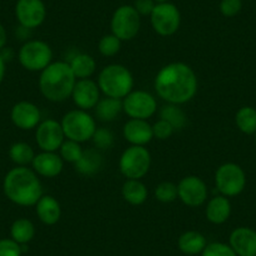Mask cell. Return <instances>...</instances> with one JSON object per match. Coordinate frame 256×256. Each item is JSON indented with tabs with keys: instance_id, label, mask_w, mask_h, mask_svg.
Listing matches in <instances>:
<instances>
[{
	"instance_id": "cell-36",
	"label": "cell",
	"mask_w": 256,
	"mask_h": 256,
	"mask_svg": "<svg viewBox=\"0 0 256 256\" xmlns=\"http://www.w3.org/2000/svg\"><path fill=\"white\" fill-rule=\"evenodd\" d=\"M152 130H154V138L161 140V141L168 140L174 132V128L172 127L168 122L161 120V118H160V120H157L154 126H152Z\"/></svg>"
},
{
	"instance_id": "cell-38",
	"label": "cell",
	"mask_w": 256,
	"mask_h": 256,
	"mask_svg": "<svg viewBox=\"0 0 256 256\" xmlns=\"http://www.w3.org/2000/svg\"><path fill=\"white\" fill-rule=\"evenodd\" d=\"M242 9V0H221L220 12L226 18L238 16Z\"/></svg>"
},
{
	"instance_id": "cell-41",
	"label": "cell",
	"mask_w": 256,
	"mask_h": 256,
	"mask_svg": "<svg viewBox=\"0 0 256 256\" xmlns=\"http://www.w3.org/2000/svg\"><path fill=\"white\" fill-rule=\"evenodd\" d=\"M6 72V59L2 56V54H0V84H2V82L4 80Z\"/></svg>"
},
{
	"instance_id": "cell-8",
	"label": "cell",
	"mask_w": 256,
	"mask_h": 256,
	"mask_svg": "<svg viewBox=\"0 0 256 256\" xmlns=\"http://www.w3.org/2000/svg\"><path fill=\"white\" fill-rule=\"evenodd\" d=\"M246 186V174L242 167L234 162L218 166L215 172V187L220 195L235 198L240 195Z\"/></svg>"
},
{
	"instance_id": "cell-13",
	"label": "cell",
	"mask_w": 256,
	"mask_h": 256,
	"mask_svg": "<svg viewBox=\"0 0 256 256\" xmlns=\"http://www.w3.org/2000/svg\"><path fill=\"white\" fill-rule=\"evenodd\" d=\"M66 141L60 122L48 118L42 120L36 128V142L42 151L56 152Z\"/></svg>"
},
{
	"instance_id": "cell-42",
	"label": "cell",
	"mask_w": 256,
	"mask_h": 256,
	"mask_svg": "<svg viewBox=\"0 0 256 256\" xmlns=\"http://www.w3.org/2000/svg\"><path fill=\"white\" fill-rule=\"evenodd\" d=\"M170 0H154V3L160 4V3H168Z\"/></svg>"
},
{
	"instance_id": "cell-39",
	"label": "cell",
	"mask_w": 256,
	"mask_h": 256,
	"mask_svg": "<svg viewBox=\"0 0 256 256\" xmlns=\"http://www.w3.org/2000/svg\"><path fill=\"white\" fill-rule=\"evenodd\" d=\"M156 3L154 0H136L134 8L136 9L140 16H151Z\"/></svg>"
},
{
	"instance_id": "cell-32",
	"label": "cell",
	"mask_w": 256,
	"mask_h": 256,
	"mask_svg": "<svg viewBox=\"0 0 256 256\" xmlns=\"http://www.w3.org/2000/svg\"><path fill=\"white\" fill-rule=\"evenodd\" d=\"M154 198L157 201L162 204H171L178 198V190H177V184L174 182L164 181L158 184L154 188Z\"/></svg>"
},
{
	"instance_id": "cell-2",
	"label": "cell",
	"mask_w": 256,
	"mask_h": 256,
	"mask_svg": "<svg viewBox=\"0 0 256 256\" xmlns=\"http://www.w3.org/2000/svg\"><path fill=\"white\" fill-rule=\"evenodd\" d=\"M3 190L9 201L18 206H36L43 196V186L33 168L16 166L4 177Z\"/></svg>"
},
{
	"instance_id": "cell-34",
	"label": "cell",
	"mask_w": 256,
	"mask_h": 256,
	"mask_svg": "<svg viewBox=\"0 0 256 256\" xmlns=\"http://www.w3.org/2000/svg\"><path fill=\"white\" fill-rule=\"evenodd\" d=\"M92 141L94 144V148L100 151L110 150L114 144V134L108 128H97L92 137Z\"/></svg>"
},
{
	"instance_id": "cell-35",
	"label": "cell",
	"mask_w": 256,
	"mask_h": 256,
	"mask_svg": "<svg viewBox=\"0 0 256 256\" xmlns=\"http://www.w3.org/2000/svg\"><path fill=\"white\" fill-rule=\"evenodd\" d=\"M201 256H238L228 244L225 242H210L206 245Z\"/></svg>"
},
{
	"instance_id": "cell-12",
	"label": "cell",
	"mask_w": 256,
	"mask_h": 256,
	"mask_svg": "<svg viewBox=\"0 0 256 256\" xmlns=\"http://www.w3.org/2000/svg\"><path fill=\"white\" fill-rule=\"evenodd\" d=\"M178 198L188 208H198L208 200V188L201 177L188 174L184 177L177 184Z\"/></svg>"
},
{
	"instance_id": "cell-37",
	"label": "cell",
	"mask_w": 256,
	"mask_h": 256,
	"mask_svg": "<svg viewBox=\"0 0 256 256\" xmlns=\"http://www.w3.org/2000/svg\"><path fill=\"white\" fill-rule=\"evenodd\" d=\"M22 245L13 238H2L0 240V256H22Z\"/></svg>"
},
{
	"instance_id": "cell-43",
	"label": "cell",
	"mask_w": 256,
	"mask_h": 256,
	"mask_svg": "<svg viewBox=\"0 0 256 256\" xmlns=\"http://www.w3.org/2000/svg\"><path fill=\"white\" fill-rule=\"evenodd\" d=\"M255 141H256V134H255Z\"/></svg>"
},
{
	"instance_id": "cell-25",
	"label": "cell",
	"mask_w": 256,
	"mask_h": 256,
	"mask_svg": "<svg viewBox=\"0 0 256 256\" xmlns=\"http://www.w3.org/2000/svg\"><path fill=\"white\" fill-rule=\"evenodd\" d=\"M123 112L122 100L104 97L100 98V102L94 107L96 117L102 122H112Z\"/></svg>"
},
{
	"instance_id": "cell-20",
	"label": "cell",
	"mask_w": 256,
	"mask_h": 256,
	"mask_svg": "<svg viewBox=\"0 0 256 256\" xmlns=\"http://www.w3.org/2000/svg\"><path fill=\"white\" fill-rule=\"evenodd\" d=\"M36 214L44 225L53 226L60 220V204L54 196L43 195L36 204Z\"/></svg>"
},
{
	"instance_id": "cell-17",
	"label": "cell",
	"mask_w": 256,
	"mask_h": 256,
	"mask_svg": "<svg viewBox=\"0 0 256 256\" xmlns=\"http://www.w3.org/2000/svg\"><path fill=\"white\" fill-rule=\"evenodd\" d=\"M123 137L131 146H146L154 137V130L147 120L130 118L123 126Z\"/></svg>"
},
{
	"instance_id": "cell-11",
	"label": "cell",
	"mask_w": 256,
	"mask_h": 256,
	"mask_svg": "<svg viewBox=\"0 0 256 256\" xmlns=\"http://www.w3.org/2000/svg\"><path fill=\"white\" fill-rule=\"evenodd\" d=\"M123 112L130 118L148 120L157 112V100L147 90H132L122 100Z\"/></svg>"
},
{
	"instance_id": "cell-31",
	"label": "cell",
	"mask_w": 256,
	"mask_h": 256,
	"mask_svg": "<svg viewBox=\"0 0 256 256\" xmlns=\"http://www.w3.org/2000/svg\"><path fill=\"white\" fill-rule=\"evenodd\" d=\"M58 151L59 156L62 157V160H63L64 162H68V164H77L83 154V148L82 146H80V144L67 138H66V141L62 144L60 148H59Z\"/></svg>"
},
{
	"instance_id": "cell-3",
	"label": "cell",
	"mask_w": 256,
	"mask_h": 256,
	"mask_svg": "<svg viewBox=\"0 0 256 256\" xmlns=\"http://www.w3.org/2000/svg\"><path fill=\"white\" fill-rule=\"evenodd\" d=\"M77 78L73 74L68 62H52L40 72L39 90L44 98L50 102L60 103L72 96Z\"/></svg>"
},
{
	"instance_id": "cell-1",
	"label": "cell",
	"mask_w": 256,
	"mask_h": 256,
	"mask_svg": "<svg viewBox=\"0 0 256 256\" xmlns=\"http://www.w3.org/2000/svg\"><path fill=\"white\" fill-rule=\"evenodd\" d=\"M198 80L195 70L184 62L166 64L154 78L157 96L166 103L184 104L198 93Z\"/></svg>"
},
{
	"instance_id": "cell-6",
	"label": "cell",
	"mask_w": 256,
	"mask_h": 256,
	"mask_svg": "<svg viewBox=\"0 0 256 256\" xmlns=\"http://www.w3.org/2000/svg\"><path fill=\"white\" fill-rule=\"evenodd\" d=\"M151 154L144 146H130L120 154L118 170L127 180H141L151 168Z\"/></svg>"
},
{
	"instance_id": "cell-22",
	"label": "cell",
	"mask_w": 256,
	"mask_h": 256,
	"mask_svg": "<svg viewBox=\"0 0 256 256\" xmlns=\"http://www.w3.org/2000/svg\"><path fill=\"white\" fill-rule=\"evenodd\" d=\"M104 160H103L102 151L97 148L83 150L82 157L74 164V168L78 174L83 176H94L98 172L102 171Z\"/></svg>"
},
{
	"instance_id": "cell-9",
	"label": "cell",
	"mask_w": 256,
	"mask_h": 256,
	"mask_svg": "<svg viewBox=\"0 0 256 256\" xmlns=\"http://www.w3.org/2000/svg\"><path fill=\"white\" fill-rule=\"evenodd\" d=\"M141 29V16L132 6H120L110 19V30L120 42L132 40Z\"/></svg>"
},
{
	"instance_id": "cell-5",
	"label": "cell",
	"mask_w": 256,
	"mask_h": 256,
	"mask_svg": "<svg viewBox=\"0 0 256 256\" xmlns=\"http://www.w3.org/2000/svg\"><path fill=\"white\" fill-rule=\"evenodd\" d=\"M60 124L66 138L72 140L78 144L92 140L97 130V123L93 116H90L88 110H80V108L66 113L62 118Z\"/></svg>"
},
{
	"instance_id": "cell-33",
	"label": "cell",
	"mask_w": 256,
	"mask_h": 256,
	"mask_svg": "<svg viewBox=\"0 0 256 256\" xmlns=\"http://www.w3.org/2000/svg\"><path fill=\"white\" fill-rule=\"evenodd\" d=\"M122 42L114 34H106L98 42V50L103 56H113L120 50Z\"/></svg>"
},
{
	"instance_id": "cell-18",
	"label": "cell",
	"mask_w": 256,
	"mask_h": 256,
	"mask_svg": "<svg viewBox=\"0 0 256 256\" xmlns=\"http://www.w3.org/2000/svg\"><path fill=\"white\" fill-rule=\"evenodd\" d=\"M64 161L56 152L42 151L34 156L32 167L38 176L53 178L59 176L63 171Z\"/></svg>"
},
{
	"instance_id": "cell-40",
	"label": "cell",
	"mask_w": 256,
	"mask_h": 256,
	"mask_svg": "<svg viewBox=\"0 0 256 256\" xmlns=\"http://www.w3.org/2000/svg\"><path fill=\"white\" fill-rule=\"evenodd\" d=\"M6 42H8V34H6V30L3 24L0 23V52L6 48Z\"/></svg>"
},
{
	"instance_id": "cell-14",
	"label": "cell",
	"mask_w": 256,
	"mask_h": 256,
	"mask_svg": "<svg viewBox=\"0 0 256 256\" xmlns=\"http://www.w3.org/2000/svg\"><path fill=\"white\" fill-rule=\"evenodd\" d=\"M16 16L20 26L36 29L44 23L46 8L43 0H18L16 4Z\"/></svg>"
},
{
	"instance_id": "cell-21",
	"label": "cell",
	"mask_w": 256,
	"mask_h": 256,
	"mask_svg": "<svg viewBox=\"0 0 256 256\" xmlns=\"http://www.w3.org/2000/svg\"><path fill=\"white\" fill-rule=\"evenodd\" d=\"M205 215L206 218L214 225H221L226 222L231 215V202L228 198L218 195L210 198L206 205Z\"/></svg>"
},
{
	"instance_id": "cell-16",
	"label": "cell",
	"mask_w": 256,
	"mask_h": 256,
	"mask_svg": "<svg viewBox=\"0 0 256 256\" xmlns=\"http://www.w3.org/2000/svg\"><path fill=\"white\" fill-rule=\"evenodd\" d=\"M70 97L80 110H94V107L100 100V90L97 83L90 78L77 80Z\"/></svg>"
},
{
	"instance_id": "cell-30",
	"label": "cell",
	"mask_w": 256,
	"mask_h": 256,
	"mask_svg": "<svg viewBox=\"0 0 256 256\" xmlns=\"http://www.w3.org/2000/svg\"><path fill=\"white\" fill-rule=\"evenodd\" d=\"M160 117H161V120L168 122L174 128V131L176 130H182L187 124L186 113L180 108L178 104L167 103L160 110Z\"/></svg>"
},
{
	"instance_id": "cell-24",
	"label": "cell",
	"mask_w": 256,
	"mask_h": 256,
	"mask_svg": "<svg viewBox=\"0 0 256 256\" xmlns=\"http://www.w3.org/2000/svg\"><path fill=\"white\" fill-rule=\"evenodd\" d=\"M122 196L130 205L140 206L146 202L148 190L141 180H126L122 186Z\"/></svg>"
},
{
	"instance_id": "cell-23",
	"label": "cell",
	"mask_w": 256,
	"mask_h": 256,
	"mask_svg": "<svg viewBox=\"0 0 256 256\" xmlns=\"http://www.w3.org/2000/svg\"><path fill=\"white\" fill-rule=\"evenodd\" d=\"M208 245V240L201 232L195 230H190L182 234L177 241L180 251L184 255H198L204 251V248Z\"/></svg>"
},
{
	"instance_id": "cell-29",
	"label": "cell",
	"mask_w": 256,
	"mask_h": 256,
	"mask_svg": "<svg viewBox=\"0 0 256 256\" xmlns=\"http://www.w3.org/2000/svg\"><path fill=\"white\" fill-rule=\"evenodd\" d=\"M34 150L30 144H26V142H16L9 148V158L12 162L16 164V166H28L33 162Z\"/></svg>"
},
{
	"instance_id": "cell-15",
	"label": "cell",
	"mask_w": 256,
	"mask_h": 256,
	"mask_svg": "<svg viewBox=\"0 0 256 256\" xmlns=\"http://www.w3.org/2000/svg\"><path fill=\"white\" fill-rule=\"evenodd\" d=\"M10 120L13 124L22 131H30L38 127L42 122V113L38 106L33 102L20 100L12 108Z\"/></svg>"
},
{
	"instance_id": "cell-10",
	"label": "cell",
	"mask_w": 256,
	"mask_h": 256,
	"mask_svg": "<svg viewBox=\"0 0 256 256\" xmlns=\"http://www.w3.org/2000/svg\"><path fill=\"white\" fill-rule=\"evenodd\" d=\"M150 18L154 30L161 36H174L181 26V13L178 8L170 2L156 4Z\"/></svg>"
},
{
	"instance_id": "cell-26",
	"label": "cell",
	"mask_w": 256,
	"mask_h": 256,
	"mask_svg": "<svg viewBox=\"0 0 256 256\" xmlns=\"http://www.w3.org/2000/svg\"><path fill=\"white\" fill-rule=\"evenodd\" d=\"M68 63H70V70H72L73 74L77 80L90 78L93 73L96 72V68H97L94 58L87 53H78Z\"/></svg>"
},
{
	"instance_id": "cell-7",
	"label": "cell",
	"mask_w": 256,
	"mask_h": 256,
	"mask_svg": "<svg viewBox=\"0 0 256 256\" xmlns=\"http://www.w3.org/2000/svg\"><path fill=\"white\" fill-rule=\"evenodd\" d=\"M18 60L22 67L29 72H42L53 60V50L44 40L32 39L20 46Z\"/></svg>"
},
{
	"instance_id": "cell-4",
	"label": "cell",
	"mask_w": 256,
	"mask_h": 256,
	"mask_svg": "<svg viewBox=\"0 0 256 256\" xmlns=\"http://www.w3.org/2000/svg\"><path fill=\"white\" fill-rule=\"evenodd\" d=\"M97 84L106 97L123 100L134 90V80L127 67L122 64H110L100 72Z\"/></svg>"
},
{
	"instance_id": "cell-28",
	"label": "cell",
	"mask_w": 256,
	"mask_h": 256,
	"mask_svg": "<svg viewBox=\"0 0 256 256\" xmlns=\"http://www.w3.org/2000/svg\"><path fill=\"white\" fill-rule=\"evenodd\" d=\"M235 123L238 128L245 134H256V110L245 106L241 107L235 114Z\"/></svg>"
},
{
	"instance_id": "cell-19",
	"label": "cell",
	"mask_w": 256,
	"mask_h": 256,
	"mask_svg": "<svg viewBox=\"0 0 256 256\" xmlns=\"http://www.w3.org/2000/svg\"><path fill=\"white\" fill-rule=\"evenodd\" d=\"M228 245L238 256H256V231L245 226L235 228L230 234Z\"/></svg>"
},
{
	"instance_id": "cell-27",
	"label": "cell",
	"mask_w": 256,
	"mask_h": 256,
	"mask_svg": "<svg viewBox=\"0 0 256 256\" xmlns=\"http://www.w3.org/2000/svg\"><path fill=\"white\" fill-rule=\"evenodd\" d=\"M36 235V226L26 218H16L10 226V238L19 245H28Z\"/></svg>"
}]
</instances>
